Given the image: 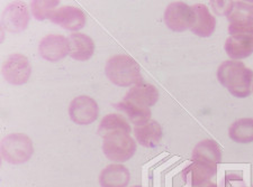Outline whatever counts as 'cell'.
Returning a JSON list of instances; mask_svg holds the SVG:
<instances>
[{
    "label": "cell",
    "mask_w": 253,
    "mask_h": 187,
    "mask_svg": "<svg viewBox=\"0 0 253 187\" xmlns=\"http://www.w3.org/2000/svg\"><path fill=\"white\" fill-rule=\"evenodd\" d=\"M217 79L235 97H248L252 93L253 71L239 61H225L217 68Z\"/></svg>",
    "instance_id": "1"
},
{
    "label": "cell",
    "mask_w": 253,
    "mask_h": 187,
    "mask_svg": "<svg viewBox=\"0 0 253 187\" xmlns=\"http://www.w3.org/2000/svg\"><path fill=\"white\" fill-rule=\"evenodd\" d=\"M105 72L109 81L117 87L127 88L144 83L140 64L129 55L120 54L112 56L106 63Z\"/></svg>",
    "instance_id": "2"
},
{
    "label": "cell",
    "mask_w": 253,
    "mask_h": 187,
    "mask_svg": "<svg viewBox=\"0 0 253 187\" xmlns=\"http://www.w3.org/2000/svg\"><path fill=\"white\" fill-rule=\"evenodd\" d=\"M230 37L224 50L233 61L247 59L253 53V23H235L228 26Z\"/></svg>",
    "instance_id": "3"
},
{
    "label": "cell",
    "mask_w": 253,
    "mask_h": 187,
    "mask_svg": "<svg viewBox=\"0 0 253 187\" xmlns=\"http://www.w3.org/2000/svg\"><path fill=\"white\" fill-rule=\"evenodd\" d=\"M103 152L109 160L122 164L134 156L136 152V141L127 131L118 130L104 137Z\"/></svg>",
    "instance_id": "4"
},
{
    "label": "cell",
    "mask_w": 253,
    "mask_h": 187,
    "mask_svg": "<svg viewBox=\"0 0 253 187\" xmlns=\"http://www.w3.org/2000/svg\"><path fill=\"white\" fill-rule=\"evenodd\" d=\"M2 159L11 165H20L31 159L34 153L32 139L24 133H10L0 145Z\"/></svg>",
    "instance_id": "5"
},
{
    "label": "cell",
    "mask_w": 253,
    "mask_h": 187,
    "mask_svg": "<svg viewBox=\"0 0 253 187\" xmlns=\"http://www.w3.org/2000/svg\"><path fill=\"white\" fill-rule=\"evenodd\" d=\"M196 19L194 8L186 2L174 1L167 7L163 20L169 30L173 31H185L193 27Z\"/></svg>",
    "instance_id": "6"
},
{
    "label": "cell",
    "mask_w": 253,
    "mask_h": 187,
    "mask_svg": "<svg viewBox=\"0 0 253 187\" xmlns=\"http://www.w3.org/2000/svg\"><path fill=\"white\" fill-rule=\"evenodd\" d=\"M2 76L8 83L14 85L25 84L31 78L32 66L28 59L25 55L16 54L10 55L1 68Z\"/></svg>",
    "instance_id": "7"
},
{
    "label": "cell",
    "mask_w": 253,
    "mask_h": 187,
    "mask_svg": "<svg viewBox=\"0 0 253 187\" xmlns=\"http://www.w3.org/2000/svg\"><path fill=\"white\" fill-rule=\"evenodd\" d=\"M69 116H70L71 121L77 125H90L98 119L99 107L90 96H77L71 101L70 107H69Z\"/></svg>",
    "instance_id": "8"
},
{
    "label": "cell",
    "mask_w": 253,
    "mask_h": 187,
    "mask_svg": "<svg viewBox=\"0 0 253 187\" xmlns=\"http://www.w3.org/2000/svg\"><path fill=\"white\" fill-rule=\"evenodd\" d=\"M30 23V13L25 2L14 1L6 7L1 15V25L7 31L20 32Z\"/></svg>",
    "instance_id": "9"
},
{
    "label": "cell",
    "mask_w": 253,
    "mask_h": 187,
    "mask_svg": "<svg viewBox=\"0 0 253 187\" xmlns=\"http://www.w3.org/2000/svg\"><path fill=\"white\" fill-rule=\"evenodd\" d=\"M39 52L41 56L48 62H59L70 54V45L64 36L50 34L40 42Z\"/></svg>",
    "instance_id": "10"
},
{
    "label": "cell",
    "mask_w": 253,
    "mask_h": 187,
    "mask_svg": "<svg viewBox=\"0 0 253 187\" xmlns=\"http://www.w3.org/2000/svg\"><path fill=\"white\" fill-rule=\"evenodd\" d=\"M50 20L64 30L76 31L84 27L85 15L78 7L63 6L53 13Z\"/></svg>",
    "instance_id": "11"
},
{
    "label": "cell",
    "mask_w": 253,
    "mask_h": 187,
    "mask_svg": "<svg viewBox=\"0 0 253 187\" xmlns=\"http://www.w3.org/2000/svg\"><path fill=\"white\" fill-rule=\"evenodd\" d=\"M217 173V166L208 165L202 161H191L189 166L183 169L181 176L191 187H198L207 182Z\"/></svg>",
    "instance_id": "12"
},
{
    "label": "cell",
    "mask_w": 253,
    "mask_h": 187,
    "mask_svg": "<svg viewBox=\"0 0 253 187\" xmlns=\"http://www.w3.org/2000/svg\"><path fill=\"white\" fill-rule=\"evenodd\" d=\"M123 100L129 101L140 107L151 108L158 102L159 100V91L158 89L152 84L140 83L133 85Z\"/></svg>",
    "instance_id": "13"
},
{
    "label": "cell",
    "mask_w": 253,
    "mask_h": 187,
    "mask_svg": "<svg viewBox=\"0 0 253 187\" xmlns=\"http://www.w3.org/2000/svg\"><path fill=\"white\" fill-rule=\"evenodd\" d=\"M70 45V58L76 61H88L95 53V43L88 35L81 32H72L68 37Z\"/></svg>",
    "instance_id": "14"
},
{
    "label": "cell",
    "mask_w": 253,
    "mask_h": 187,
    "mask_svg": "<svg viewBox=\"0 0 253 187\" xmlns=\"http://www.w3.org/2000/svg\"><path fill=\"white\" fill-rule=\"evenodd\" d=\"M129 182V170L122 164L108 165L99 175L100 187H127Z\"/></svg>",
    "instance_id": "15"
},
{
    "label": "cell",
    "mask_w": 253,
    "mask_h": 187,
    "mask_svg": "<svg viewBox=\"0 0 253 187\" xmlns=\"http://www.w3.org/2000/svg\"><path fill=\"white\" fill-rule=\"evenodd\" d=\"M191 160L218 166L222 161V149L213 139H205L196 145L191 154Z\"/></svg>",
    "instance_id": "16"
},
{
    "label": "cell",
    "mask_w": 253,
    "mask_h": 187,
    "mask_svg": "<svg viewBox=\"0 0 253 187\" xmlns=\"http://www.w3.org/2000/svg\"><path fill=\"white\" fill-rule=\"evenodd\" d=\"M196 19L193 27L190 28V31H193L195 35L199 37H210L213 35L216 28V19L211 14L208 7L203 3H196L193 6Z\"/></svg>",
    "instance_id": "17"
},
{
    "label": "cell",
    "mask_w": 253,
    "mask_h": 187,
    "mask_svg": "<svg viewBox=\"0 0 253 187\" xmlns=\"http://www.w3.org/2000/svg\"><path fill=\"white\" fill-rule=\"evenodd\" d=\"M134 136L136 141L143 147L154 148L160 145L163 138V131L158 121L150 120L144 125L134 128Z\"/></svg>",
    "instance_id": "18"
},
{
    "label": "cell",
    "mask_w": 253,
    "mask_h": 187,
    "mask_svg": "<svg viewBox=\"0 0 253 187\" xmlns=\"http://www.w3.org/2000/svg\"><path fill=\"white\" fill-rule=\"evenodd\" d=\"M114 108L124 112L130 123L135 125V127L149 123L151 120V116H152L150 108L140 107V105H136L126 100H122L120 103L114 104Z\"/></svg>",
    "instance_id": "19"
},
{
    "label": "cell",
    "mask_w": 253,
    "mask_h": 187,
    "mask_svg": "<svg viewBox=\"0 0 253 187\" xmlns=\"http://www.w3.org/2000/svg\"><path fill=\"white\" fill-rule=\"evenodd\" d=\"M228 136L238 144H251L253 142V119L242 118L231 125Z\"/></svg>",
    "instance_id": "20"
},
{
    "label": "cell",
    "mask_w": 253,
    "mask_h": 187,
    "mask_svg": "<svg viewBox=\"0 0 253 187\" xmlns=\"http://www.w3.org/2000/svg\"><path fill=\"white\" fill-rule=\"evenodd\" d=\"M118 130H123V131H127L128 133L132 132V128L128 124L127 119L124 116L117 115V113H111L103 118V120L100 121L99 127H98L97 133L98 136L105 137L108 133L118 131Z\"/></svg>",
    "instance_id": "21"
},
{
    "label": "cell",
    "mask_w": 253,
    "mask_h": 187,
    "mask_svg": "<svg viewBox=\"0 0 253 187\" xmlns=\"http://www.w3.org/2000/svg\"><path fill=\"white\" fill-rule=\"evenodd\" d=\"M227 19L230 24L253 23V1H234Z\"/></svg>",
    "instance_id": "22"
},
{
    "label": "cell",
    "mask_w": 253,
    "mask_h": 187,
    "mask_svg": "<svg viewBox=\"0 0 253 187\" xmlns=\"http://www.w3.org/2000/svg\"><path fill=\"white\" fill-rule=\"evenodd\" d=\"M60 5V1H45V0H35L31 2L32 14L35 19L45 20L51 19L52 15L56 10L55 8Z\"/></svg>",
    "instance_id": "23"
},
{
    "label": "cell",
    "mask_w": 253,
    "mask_h": 187,
    "mask_svg": "<svg viewBox=\"0 0 253 187\" xmlns=\"http://www.w3.org/2000/svg\"><path fill=\"white\" fill-rule=\"evenodd\" d=\"M224 187H248L242 173L239 172H230L225 175L224 180Z\"/></svg>",
    "instance_id": "24"
},
{
    "label": "cell",
    "mask_w": 253,
    "mask_h": 187,
    "mask_svg": "<svg viewBox=\"0 0 253 187\" xmlns=\"http://www.w3.org/2000/svg\"><path fill=\"white\" fill-rule=\"evenodd\" d=\"M233 2L234 1H211V6L216 15L226 16L227 17L232 9V6H233Z\"/></svg>",
    "instance_id": "25"
},
{
    "label": "cell",
    "mask_w": 253,
    "mask_h": 187,
    "mask_svg": "<svg viewBox=\"0 0 253 187\" xmlns=\"http://www.w3.org/2000/svg\"><path fill=\"white\" fill-rule=\"evenodd\" d=\"M198 187H217V186H216V184H214V183L207 182L206 184H204V185H202V186H198Z\"/></svg>",
    "instance_id": "26"
},
{
    "label": "cell",
    "mask_w": 253,
    "mask_h": 187,
    "mask_svg": "<svg viewBox=\"0 0 253 187\" xmlns=\"http://www.w3.org/2000/svg\"><path fill=\"white\" fill-rule=\"evenodd\" d=\"M132 187H142V186H140V185H135V186H132Z\"/></svg>",
    "instance_id": "27"
},
{
    "label": "cell",
    "mask_w": 253,
    "mask_h": 187,
    "mask_svg": "<svg viewBox=\"0 0 253 187\" xmlns=\"http://www.w3.org/2000/svg\"><path fill=\"white\" fill-rule=\"evenodd\" d=\"M252 91H253V83H252Z\"/></svg>",
    "instance_id": "28"
},
{
    "label": "cell",
    "mask_w": 253,
    "mask_h": 187,
    "mask_svg": "<svg viewBox=\"0 0 253 187\" xmlns=\"http://www.w3.org/2000/svg\"><path fill=\"white\" fill-rule=\"evenodd\" d=\"M252 187H253V186H252Z\"/></svg>",
    "instance_id": "29"
}]
</instances>
